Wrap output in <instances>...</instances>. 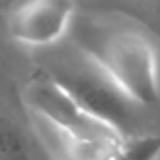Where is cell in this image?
Here are the masks:
<instances>
[{"instance_id": "obj_1", "label": "cell", "mask_w": 160, "mask_h": 160, "mask_svg": "<svg viewBox=\"0 0 160 160\" xmlns=\"http://www.w3.org/2000/svg\"><path fill=\"white\" fill-rule=\"evenodd\" d=\"M73 43L136 108L160 98V53L152 38L124 19L85 17L72 27Z\"/></svg>"}, {"instance_id": "obj_5", "label": "cell", "mask_w": 160, "mask_h": 160, "mask_svg": "<svg viewBox=\"0 0 160 160\" xmlns=\"http://www.w3.org/2000/svg\"><path fill=\"white\" fill-rule=\"evenodd\" d=\"M34 134L51 160H113L117 143L81 138L57 128L42 117L30 115Z\"/></svg>"}, {"instance_id": "obj_2", "label": "cell", "mask_w": 160, "mask_h": 160, "mask_svg": "<svg viewBox=\"0 0 160 160\" xmlns=\"http://www.w3.org/2000/svg\"><path fill=\"white\" fill-rule=\"evenodd\" d=\"M23 100L30 115L42 117L64 132L108 143H117L124 136L115 124L96 117L81 106L49 73L32 79L25 87Z\"/></svg>"}, {"instance_id": "obj_8", "label": "cell", "mask_w": 160, "mask_h": 160, "mask_svg": "<svg viewBox=\"0 0 160 160\" xmlns=\"http://www.w3.org/2000/svg\"><path fill=\"white\" fill-rule=\"evenodd\" d=\"M154 2H160V0H154Z\"/></svg>"}, {"instance_id": "obj_7", "label": "cell", "mask_w": 160, "mask_h": 160, "mask_svg": "<svg viewBox=\"0 0 160 160\" xmlns=\"http://www.w3.org/2000/svg\"><path fill=\"white\" fill-rule=\"evenodd\" d=\"M0 160H34L25 134L0 115Z\"/></svg>"}, {"instance_id": "obj_6", "label": "cell", "mask_w": 160, "mask_h": 160, "mask_svg": "<svg viewBox=\"0 0 160 160\" xmlns=\"http://www.w3.org/2000/svg\"><path fill=\"white\" fill-rule=\"evenodd\" d=\"M113 160H160V136L124 134L115 147Z\"/></svg>"}, {"instance_id": "obj_3", "label": "cell", "mask_w": 160, "mask_h": 160, "mask_svg": "<svg viewBox=\"0 0 160 160\" xmlns=\"http://www.w3.org/2000/svg\"><path fill=\"white\" fill-rule=\"evenodd\" d=\"M57 81L96 117L115 124L126 134V124L132 119L134 104L124 98L109 79L83 55L75 49L73 57L62 58V64L45 70Z\"/></svg>"}, {"instance_id": "obj_4", "label": "cell", "mask_w": 160, "mask_h": 160, "mask_svg": "<svg viewBox=\"0 0 160 160\" xmlns=\"http://www.w3.org/2000/svg\"><path fill=\"white\" fill-rule=\"evenodd\" d=\"M75 15V0H19L8 13L6 30L19 45L45 49L72 32Z\"/></svg>"}]
</instances>
